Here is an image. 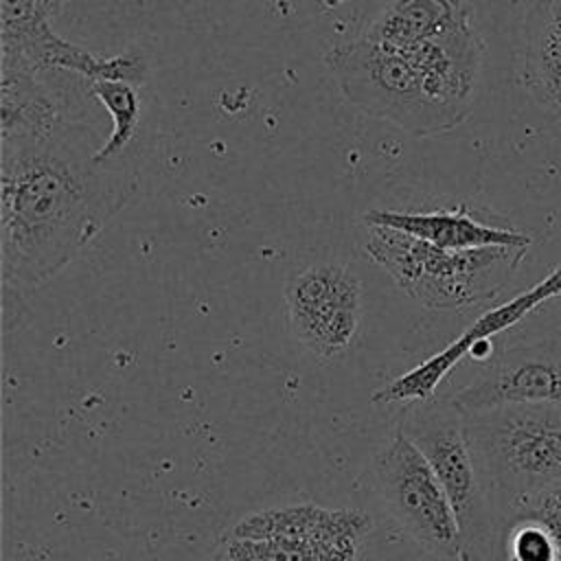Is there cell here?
Wrapping results in <instances>:
<instances>
[{"mask_svg": "<svg viewBox=\"0 0 561 561\" xmlns=\"http://www.w3.org/2000/svg\"><path fill=\"white\" fill-rule=\"evenodd\" d=\"M0 259L4 289H33L88 248L136 191L125 158L96 162L88 127L0 138Z\"/></svg>", "mask_w": 561, "mask_h": 561, "instance_id": "obj_1", "label": "cell"}, {"mask_svg": "<svg viewBox=\"0 0 561 561\" xmlns=\"http://www.w3.org/2000/svg\"><path fill=\"white\" fill-rule=\"evenodd\" d=\"M364 250L412 300L432 311H462L495 298L526 254V248L506 245L443 250L386 226H368Z\"/></svg>", "mask_w": 561, "mask_h": 561, "instance_id": "obj_2", "label": "cell"}, {"mask_svg": "<svg viewBox=\"0 0 561 561\" xmlns=\"http://www.w3.org/2000/svg\"><path fill=\"white\" fill-rule=\"evenodd\" d=\"M465 430L495 517L508 504L561 484V403L465 414Z\"/></svg>", "mask_w": 561, "mask_h": 561, "instance_id": "obj_3", "label": "cell"}, {"mask_svg": "<svg viewBox=\"0 0 561 561\" xmlns=\"http://www.w3.org/2000/svg\"><path fill=\"white\" fill-rule=\"evenodd\" d=\"M410 440L434 469L460 530V561H491L497 517L480 478L465 414L449 399L408 403L401 423Z\"/></svg>", "mask_w": 561, "mask_h": 561, "instance_id": "obj_4", "label": "cell"}, {"mask_svg": "<svg viewBox=\"0 0 561 561\" xmlns=\"http://www.w3.org/2000/svg\"><path fill=\"white\" fill-rule=\"evenodd\" d=\"M327 66L344 99L364 114L383 118L412 136L454 129L430 101L408 53L386 48L364 35L335 44Z\"/></svg>", "mask_w": 561, "mask_h": 561, "instance_id": "obj_5", "label": "cell"}, {"mask_svg": "<svg viewBox=\"0 0 561 561\" xmlns=\"http://www.w3.org/2000/svg\"><path fill=\"white\" fill-rule=\"evenodd\" d=\"M377 495L392 522L427 552L460 561V530L456 513L434 469L403 430L373 458Z\"/></svg>", "mask_w": 561, "mask_h": 561, "instance_id": "obj_6", "label": "cell"}, {"mask_svg": "<svg viewBox=\"0 0 561 561\" xmlns=\"http://www.w3.org/2000/svg\"><path fill=\"white\" fill-rule=\"evenodd\" d=\"M285 307L289 331L302 348L320 359L337 357L362 324V280L340 263L309 265L289 278Z\"/></svg>", "mask_w": 561, "mask_h": 561, "instance_id": "obj_7", "label": "cell"}, {"mask_svg": "<svg viewBox=\"0 0 561 561\" xmlns=\"http://www.w3.org/2000/svg\"><path fill=\"white\" fill-rule=\"evenodd\" d=\"M449 401L462 414L561 403V340H541L502 351Z\"/></svg>", "mask_w": 561, "mask_h": 561, "instance_id": "obj_8", "label": "cell"}, {"mask_svg": "<svg viewBox=\"0 0 561 561\" xmlns=\"http://www.w3.org/2000/svg\"><path fill=\"white\" fill-rule=\"evenodd\" d=\"M541 300L537 298L535 289H526L517 294L515 298L502 302L500 307L486 309L480 313L456 340H451L445 348L430 355L408 373L394 377L386 386L373 392L375 405H390V403H419L430 401L436 394V388L443 383V379L469 355L476 342L491 340L493 335L511 329L522 318H526L533 309H537Z\"/></svg>", "mask_w": 561, "mask_h": 561, "instance_id": "obj_9", "label": "cell"}, {"mask_svg": "<svg viewBox=\"0 0 561 561\" xmlns=\"http://www.w3.org/2000/svg\"><path fill=\"white\" fill-rule=\"evenodd\" d=\"M368 226H386L401 232H408L416 239H423L443 250H473V248H528L530 237L484 221L467 204L458 208H438V210H368L364 215Z\"/></svg>", "mask_w": 561, "mask_h": 561, "instance_id": "obj_10", "label": "cell"}, {"mask_svg": "<svg viewBox=\"0 0 561 561\" xmlns=\"http://www.w3.org/2000/svg\"><path fill=\"white\" fill-rule=\"evenodd\" d=\"M228 533L243 539L296 537V539H359L373 533V517L357 508H327L311 502L252 511L239 517Z\"/></svg>", "mask_w": 561, "mask_h": 561, "instance_id": "obj_11", "label": "cell"}, {"mask_svg": "<svg viewBox=\"0 0 561 561\" xmlns=\"http://www.w3.org/2000/svg\"><path fill=\"white\" fill-rule=\"evenodd\" d=\"M522 79L535 101L561 107V0H533L524 24Z\"/></svg>", "mask_w": 561, "mask_h": 561, "instance_id": "obj_12", "label": "cell"}, {"mask_svg": "<svg viewBox=\"0 0 561 561\" xmlns=\"http://www.w3.org/2000/svg\"><path fill=\"white\" fill-rule=\"evenodd\" d=\"M469 18L471 9L462 0H394L362 35L386 48L408 53Z\"/></svg>", "mask_w": 561, "mask_h": 561, "instance_id": "obj_13", "label": "cell"}, {"mask_svg": "<svg viewBox=\"0 0 561 561\" xmlns=\"http://www.w3.org/2000/svg\"><path fill=\"white\" fill-rule=\"evenodd\" d=\"M362 550L364 541L359 539H243L224 530L210 561H359Z\"/></svg>", "mask_w": 561, "mask_h": 561, "instance_id": "obj_14", "label": "cell"}, {"mask_svg": "<svg viewBox=\"0 0 561 561\" xmlns=\"http://www.w3.org/2000/svg\"><path fill=\"white\" fill-rule=\"evenodd\" d=\"M136 88L138 85L129 81L112 79H96L88 83L90 94L103 103L112 118V131L94 153L96 162L116 160L129 149L140 125V99Z\"/></svg>", "mask_w": 561, "mask_h": 561, "instance_id": "obj_15", "label": "cell"}, {"mask_svg": "<svg viewBox=\"0 0 561 561\" xmlns=\"http://www.w3.org/2000/svg\"><path fill=\"white\" fill-rule=\"evenodd\" d=\"M66 0H0V48L13 46L50 28Z\"/></svg>", "mask_w": 561, "mask_h": 561, "instance_id": "obj_16", "label": "cell"}, {"mask_svg": "<svg viewBox=\"0 0 561 561\" xmlns=\"http://www.w3.org/2000/svg\"><path fill=\"white\" fill-rule=\"evenodd\" d=\"M506 511H522V513L537 517L552 533V537L559 546V552H561V484L543 489L533 495H526V497L508 504L502 513H506Z\"/></svg>", "mask_w": 561, "mask_h": 561, "instance_id": "obj_17", "label": "cell"}, {"mask_svg": "<svg viewBox=\"0 0 561 561\" xmlns=\"http://www.w3.org/2000/svg\"><path fill=\"white\" fill-rule=\"evenodd\" d=\"M537 298L541 302H546L548 298H554L561 294V265H557L543 280H539L537 285H533Z\"/></svg>", "mask_w": 561, "mask_h": 561, "instance_id": "obj_18", "label": "cell"}, {"mask_svg": "<svg viewBox=\"0 0 561 561\" xmlns=\"http://www.w3.org/2000/svg\"><path fill=\"white\" fill-rule=\"evenodd\" d=\"M554 114H557V118H559V121H561V107H559V110H557V112H554Z\"/></svg>", "mask_w": 561, "mask_h": 561, "instance_id": "obj_19", "label": "cell"}]
</instances>
